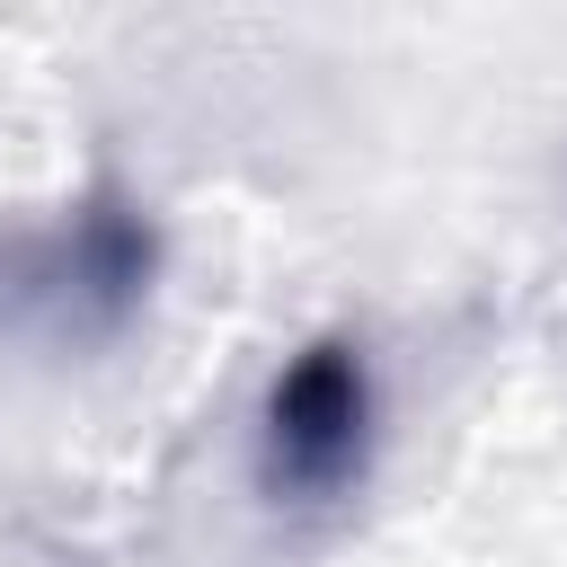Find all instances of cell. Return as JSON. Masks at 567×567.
Instances as JSON below:
<instances>
[{
	"instance_id": "1",
	"label": "cell",
	"mask_w": 567,
	"mask_h": 567,
	"mask_svg": "<svg viewBox=\"0 0 567 567\" xmlns=\"http://www.w3.org/2000/svg\"><path fill=\"white\" fill-rule=\"evenodd\" d=\"M168 266L159 213L124 177H80L62 204L0 221V346L27 354H97L115 346Z\"/></svg>"
},
{
	"instance_id": "2",
	"label": "cell",
	"mask_w": 567,
	"mask_h": 567,
	"mask_svg": "<svg viewBox=\"0 0 567 567\" xmlns=\"http://www.w3.org/2000/svg\"><path fill=\"white\" fill-rule=\"evenodd\" d=\"M381 452V363L354 328H319L301 337L266 390H257V425H248V470L257 496L284 514H328L372 478Z\"/></svg>"
}]
</instances>
